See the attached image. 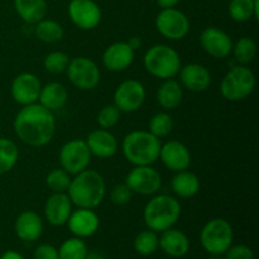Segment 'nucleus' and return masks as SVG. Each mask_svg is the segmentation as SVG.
<instances>
[{"mask_svg":"<svg viewBox=\"0 0 259 259\" xmlns=\"http://www.w3.org/2000/svg\"><path fill=\"white\" fill-rule=\"evenodd\" d=\"M13 128L18 138L27 146L43 147L55 137L56 119L52 111L34 103L18 111Z\"/></svg>","mask_w":259,"mask_h":259,"instance_id":"nucleus-1","label":"nucleus"},{"mask_svg":"<svg viewBox=\"0 0 259 259\" xmlns=\"http://www.w3.org/2000/svg\"><path fill=\"white\" fill-rule=\"evenodd\" d=\"M66 194L76 207L95 209L105 199L106 186L104 177L94 169H85L71 179Z\"/></svg>","mask_w":259,"mask_h":259,"instance_id":"nucleus-2","label":"nucleus"},{"mask_svg":"<svg viewBox=\"0 0 259 259\" xmlns=\"http://www.w3.org/2000/svg\"><path fill=\"white\" fill-rule=\"evenodd\" d=\"M161 139L148 131H132L123 139L121 151L133 166H152L159 158Z\"/></svg>","mask_w":259,"mask_h":259,"instance_id":"nucleus-3","label":"nucleus"},{"mask_svg":"<svg viewBox=\"0 0 259 259\" xmlns=\"http://www.w3.org/2000/svg\"><path fill=\"white\" fill-rule=\"evenodd\" d=\"M181 217V205L179 200L169 195H156L146 204L143 220L147 228L156 233L174 228Z\"/></svg>","mask_w":259,"mask_h":259,"instance_id":"nucleus-4","label":"nucleus"},{"mask_svg":"<svg viewBox=\"0 0 259 259\" xmlns=\"http://www.w3.org/2000/svg\"><path fill=\"white\" fill-rule=\"evenodd\" d=\"M144 68L149 75L161 80H168L179 75L181 58L171 46L154 45L146 51L143 57Z\"/></svg>","mask_w":259,"mask_h":259,"instance_id":"nucleus-5","label":"nucleus"},{"mask_svg":"<svg viewBox=\"0 0 259 259\" xmlns=\"http://www.w3.org/2000/svg\"><path fill=\"white\" fill-rule=\"evenodd\" d=\"M255 89V76L249 67L237 65L230 68L220 83L223 98L229 101H242L252 95Z\"/></svg>","mask_w":259,"mask_h":259,"instance_id":"nucleus-6","label":"nucleus"},{"mask_svg":"<svg viewBox=\"0 0 259 259\" xmlns=\"http://www.w3.org/2000/svg\"><path fill=\"white\" fill-rule=\"evenodd\" d=\"M234 232L228 220L215 218L209 220L200 233V242L205 252L211 255H223L233 244Z\"/></svg>","mask_w":259,"mask_h":259,"instance_id":"nucleus-7","label":"nucleus"},{"mask_svg":"<svg viewBox=\"0 0 259 259\" xmlns=\"http://www.w3.org/2000/svg\"><path fill=\"white\" fill-rule=\"evenodd\" d=\"M61 168L70 175H77L88 169L91 161V153L83 139H71L60 149Z\"/></svg>","mask_w":259,"mask_h":259,"instance_id":"nucleus-8","label":"nucleus"},{"mask_svg":"<svg viewBox=\"0 0 259 259\" xmlns=\"http://www.w3.org/2000/svg\"><path fill=\"white\" fill-rule=\"evenodd\" d=\"M66 73L70 82L80 90H93L100 82V70L96 63L82 56L70 60Z\"/></svg>","mask_w":259,"mask_h":259,"instance_id":"nucleus-9","label":"nucleus"},{"mask_svg":"<svg viewBox=\"0 0 259 259\" xmlns=\"http://www.w3.org/2000/svg\"><path fill=\"white\" fill-rule=\"evenodd\" d=\"M156 28L159 34L169 40H181L190 30L189 18L179 9H162L156 18Z\"/></svg>","mask_w":259,"mask_h":259,"instance_id":"nucleus-10","label":"nucleus"},{"mask_svg":"<svg viewBox=\"0 0 259 259\" xmlns=\"http://www.w3.org/2000/svg\"><path fill=\"white\" fill-rule=\"evenodd\" d=\"M125 184L133 194L151 196L156 195L162 187V176L152 166H134L126 175Z\"/></svg>","mask_w":259,"mask_h":259,"instance_id":"nucleus-11","label":"nucleus"},{"mask_svg":"<svg viewBox=\"0 0 259 259\" xmlns=\"http://www.w3.org/2000/svg\"><path fill=\"white\" fill-rule=\"evenodd\" d=\"M146 99V89L139 81L129 78L123 81L114 91V105L120 113H134L139 110Z\"/></svg>","mask_w":259,"mask_h":259,"instance_id":"nucleus-12","label":"nucleus"},{"mask_svg":"<svg viewBox=\"0 0 259 259\" xmlns=\"http://www.w3.org/2000/svg\"><path fill=\"white\" fill-rule=\"evenodd\" d=\"M68 15L76 27L82 30H91L100 23L101 9L94 0H71Z\"/></svg>","mask_w":259,"mask_h":259,"instance_id":"nucleus-13","label":"nucleus"},{"mask_svg":"<svg viewBox=\"0 0 259 259\" xmlns=\"http://www.w3.org/2000/svg\"><path fill=\"white\" fill-rule=\"evenodd\" d=\"M200 45L211 57L222 60L232 55L233 40L228 33L217 27L205 28L200 35Z\"/></svg>","mask_w":259,"mask_h":259,"instance_id":"nucleus-14","label":"nucleus"},{"mask_svg":"<svg viewBox=\"0 0 259 259\" xmlns=\"http://www.w3.org/2000/svg\"><path fill=\"white\" fill-rule=\"evenodd\" d=\"M42 89L39 78L30 72H23L13 80L10 86L12 98L20 105H30L37 103Z\"/></svg>","mask_w":259,"mask_h":259,"instance_id":"nucleus-15","label":"nucleus"},{"mask_svg":"<svg viewBox=\"0 0 259 259\" xmlns=\"http://www.w3.org/2000/svg\"><path fill=\"white\" fill-rule=\"evenodd\" d=\"M158 159H161L169 171L180 172L189 169L191 164V153L182 142L168 141L161 146Z\"/></svg>","mask_w":259,"mask_h":259,"instance_id":"nucleus-16","label":"nucleus"},{"mask_svg":"<svg viewBox=\"0 0 259 259\" xmlns=\"http://www.w3.org/2000/svg\"><path fill=\"white\" fill-rule=\"evenodd\" d=\"M136 51L128 42H115L105 48L103 53V65L111 72H121L131 67Z\"/></svg>","mask_w":259,"mask_h":259,"instance_id":"nucleus-17","label":"nucleus"},{"mask_svg":"<svg viewBox=\"0 0 259 259\" xmlns=\"http://www.w3.org/2000/svg\"><path fill=\"white\" fill-rule=\"evenodd\" d=\"M66 224L75 237L83 239V238L91 237L98 232L100 219H99L98 214L94 211V209L77 207V210L71 212Z\"/></svg>","mask_w":259,"mask_h":259,"instance_id":"nucleus-18","label":"nucleus"},{"mask_svg":"<svg viewBox=\"0 0 259 259\" xmlns=\"http://www.w3.org/2000/svg\"><path fill=\"white\" fill-rule=\"evenodd\" d=\"M180 85L192 93H201L211 85V73L205 66L199 63H189L181 66L179 71Z\"/></svg>","mask_w":259,"mask_h":259,"instance_id":"nucleus-19","label":"nucleus"},{"mask_svg":"<svg viewBox=\"0 0 259 259\" xmlns=\"http://www.w3.org/2000/svg\"><path fill=\"white\" fill-rule=\"evenodd\" d=\"M72 212V202L66 192H53L45 204V218L48 224L53 227H62L67 223Z\"/></svg>","mask_w":259,"mask_h":259,"instance_id":"nucleus-20","label":"nucleus"},{"mask_svg":"<svg viewBox=\"0 0 259 259\" xmlns=\"http://www.w3.org/2000/svg\"><path fill=\"white\" fill-rule=\"evenodd\" d=\"M91 156L98 158H111L118 151V141L109 129H94L85 139Z\"/></svg>","mask_w":259,"mask_h":259,"instance_id":"nucleus-21","label":"nucleus"},{"mask_svg":"<svg viewBox=\"0 0 259 259\" xmlns=\"http://www.w3.org/2000/svg\"><path fill=\"white\" fill-rule=\"evenodd\" d=\"M14 229L17 237L23 242H35L43 234V219L35 211L27 210L18 215Z\"/></svg>","mask_w":259,"mask_h":259,"instance_id":"nucleus-22","label":"nucleus"},{"mask_svg":"<svg viewBox=\"0 0 259 259\" xmlns=\"http://www.w3.org/2000/svg\"><path fill=\"white\" fill-rule=\"evenodd\" d=\"M159 248L172 258H182L189 253L190 240L184 232L175 228L162 232L159 237Z\"/></svg>","mask_w":259,"mask_h":259,"instance_id":"nucleus-23","label":"nucleus"},{"mask_svg":"<svg viewBox=\"0 0 259 259\" xmlns=\"http://www.w3.org/2000/svg\"><path fill=\"white\" fill-rule=\"evenodd\" d=\"M68 91L65 85L60 82H50L42 86L39 93V104L46 109L53 111L60 110L67 104Z\"/></svg>","mask_w":259,"mask_h":259,"instance_id":"nucleus-24","label":"nucleus"},{"mask_svg":"<svg viewBox=\"0 0 259 259\" xmlns=\"http://www.w3.org/2000/svg\"><path fill=\"white\" fill-rule=\"evenodd\" d=\"M184 99V91L179 81L174 78L163 80V83L157 90V103L164 110H174L179 108Z\"/></svg>","mask_w":259,"mask_h":259,"instance_id":"nucleus-25","label":"nucleus"},{"mask_svg":"<svg viewBox=\"0 0 259 259\" xmlns=\"http://www.w3.org/2000/svg\"><path fill=\"white\" fill-rule=\"evenodd\" d=\"M171 187L175 194L181 199H191L199 192L200 180L194 172L185 169L176 172V175L172 177Z\"/></svg>","mask_w":259,"mask_h":259,"instance_id":"nucleus-26","label":"nucleus"},{"mask_svg":"<svg viewBox=\"0 0 259 259\" xmlns=\"http://www.w3.org/2000/svg\"><path fill=\"white\" fill-rule=\"evenodd\" d=\"M14 8L23 22L28 24H35L47 14L46 0H14Z\"/></svg>","mask_w":259,"mask_h":259,"instance_id":"nucleus-27","label":"nucleus"},{"mask_svg":"<svg viewBox=\"0 0 259 259\" xmlns=\"http://www.w3.org/2000/svg\"><path fill=\"white\" fill-rule=\"evenodd\" d=\"M229 15L235 22H247L259 17V0H230Z\"/></svg>","mask_w":259,"mask_h":259,"instance_id":"nucleus-28","label":"nucleus"},{"mask_svg":"<svg viewBox=\"0 0 259 259\" xmlns=\"http://www.w3.org/2000/svg\"><path fill=\"white\" fill-rule=\"evenodd\" d=\"M34 33L35 37L40 42L48 43V45L60 42L63 38V34H65L62 25L52 19H42L35 23Z\"/></svg>","mask_w":259,"mask_h":259,"instance_id":"nucleus-29","label":"nucleus"},{"mask_svg":"<svg viewBox=\"0 0 259 259\" xmlns=\"http://www.w3.org/2000/svg\"><path fill=\"white\" fill-rule=\"evenodd\" d=\"M257 43L250 37H243L235 43H233L232 53L234 55V60L237 61L238 65L245 66L250 63L257 56Z\"/></svg>","mask_w":259,"mask_h":259,"instance_id":"nucleus-30","label":"nucleus"},{"mask_svg":"<svg viewBox=\"0 0 259 259\" xmlns=\"http://www.w3.org/2000/svg\"><path fill=\"white\" fill-rule=\"evenodd\" d=\"M134 250L143 257H148L157 252L159 248V238L156 232L151 229L142 230L137 234L133 242Z\"/></svg>","mask_w":259,"mask_h":259,"instance_id":"nucleus-31","label":"nucleus"},{"mask_svg":"<svg viewBox=\"0 0 259 259\" xmlns=\"http://www.w3.org/2000/svg\"><path fill=\"white\" fill-rule=\"evenodd\" d=\"M19 158L17 144L8 138H0V175H5L14 168Z\"/></svg>","mask_w":259,"mask_h":259,"instance_id":"nucleus-32","label":"nucleus"},{"mask_svg":"<svg viewBox=\"0 0 259 259\" xmlns=\"http://www.w3.org/2000/svg\"><path fill=\"white\" fill-rule=\"evenodd\" d=\"M57 250L60 259H85L89 253L86 243L77 237L66 239Z\"/></svg>","mask_w":259,"mask_h":259,"instance_id":"nucleus-33","label":"nucleus"},{"mask_svg":"<svg viewBox=\"0 0 259 259\" xmlns=\"http://www.w3.org/2000/svg\"><path fill=\"white\" fill-rule=\"evenodd\" d=\"M174 119L168 113H157L151 118L148 124V132L158 139L169 136L174 131Z\"/></svg>","mask_w":259,"mask_h":259,"instance_id":"nucleus-34","label":"nucleus"},{"mask_svg":"<svg viewBox=\"0 0 259 259\" xmlns=\"http://www.w3.org/2000/svg\"><path fill=\"white\" fill-rule=\"evenodd\" d=\"M68 63H70V57L67 53L61 52V51H53L45 57L43 67L48 73L60 75V73L66 72Z\"/></svg>","mask_w":259,"mask_h":259,"instance_id":"nucleus-35","label":"nucleus"},{"mask_svg":"<svg viewBox=\"0 0 259 259\" xmlns=\"http://www.w3.org/2000/svg\"><path fill=\"white\" fill-rule=\"evenodd\" d=\"M71 184V175L62 168H55L46 176V185L52 192H67Z\"/></svg>","mask_w":259,"mask_h":259,"instance_id":"nucleus-36","label":"nucleus"},{"mask_svg":"<svg viewBox=\"0 0 259 259\" xmlns=\"http://www.w3.org/2000/svg\"><path fill=\"white\" fill-rule=\"evenodd\" d=\"M120 110L116 108L114 104L111 105H105L99 110L96 121L98 125L103 129H110L115 126L120 120Z\"/></svg>","mask_w":259,"mask_h":259,"instance_id":"nucleus-37","label":"nucleus"},{"mask_svg":"<svg viewBox=\"0 0 259 259\" xmlns=\"http://www.w3.org/2000/svg\"><path fill=\"white\" fill-rule=\"evenodd\" d=\"M133 196V191L128 187V185L124 184L115 185L110 190V200L114 205H125L128 204Z\"/></svg>","mask_w":259,"mask_h":259,"instance_id":"nucleus-38","label":"nucleus"},{"mask_svg":"<svg viewBox=\"0 0 259 259\" xmlns=\"http://www.w3.org/2000/svg\"><path fill=\"white\" fill-rule=\"evenodd\" d=\"M225 259H254V252L248 245H233L224 253Z\"/></svg>","mask_w":259,"mask_h":259,"instance_id":"nucleus-39","label":"nucleus"},{"mask_svg":"<svg viewBox=\"0 0 259 259\" xmlns=\"http://www.w3.org/2000/svg\"><path fill=\"white\" fill-rule=\"evenodd\" d=\"M34 259H60L57 248L52 244H40L34 250Z\"/></svg>","mask_w":259,"mask_h":259,"instance_id":"nucleus-40","label":"nucleus"},{"mask_svg":"<svg viewBox=\"0 0 259 259\" xmlns=\"http://www.w3.org/2000/svg\"><path fill=\"white\" fill-rule=\"evenodd\" d=\"M0 259H24V257L15 250H7L5 253H3Z\"/></svg>","mask_w":259,"mask_h":259,"instance_id":"nucleus-41","label":"nucleus"},{"mask_svg":"<svg viewBox=\"0 0 259 259\" xmlns=\"http://www.w3.org/2000/svg\"><path fill=\"white\" fill-rule=\"evenodd\" d=\"M180 0H157L159 7L162 9H167V8H175L177 4H179Z\"/></svg>","mask_w":259,"mask_h":259,"instance_id":"nucleus-42","label":"nucleus"},{"mask_svg":"<svg viewBox=\"0 0 259 259\" xmlns=\"http://www.w3.org/2000/svg\"><path fill=\"white\" fill-rule=\"evenodd\" d=\"M128 43H129V46H131V47L133 48L134 51H136L137 48H139V47H141V45H142V40H141V38H139V37H132L131 39L128 40Z\"/></svg>","mask_w":259,"mask_h":259,"instance_id":"nucleus-43","label":"nucleus"},{"mask_svg":"<svg viewBox=\"0 0 259 259\" xmlns=\"http://www.w3.org/2000/svg\"><path fill=\"white\" fill-rule=\"evenodd\" d=\"M85 259H105L100 253H96V252H89L88 255H86Z\"/></svg>","mask_w":259,"mask_h":259,"instance_id":"nucleus-44","label":"nucleus"},{"mask_svg":"<svg viewBox=\"0 0 259 259\" xmlns=\"http://www.w3.org/2000/svg\"><path fill=\"white\" fill-rule=\"evenodd\" d=\"M220 257H222V255H219V257H218V259H222ZM211 259H212V258H211Z\"/></svg>","mask_w":259,"mask_h":259,"instance_id":"nucleus-45","label":"nucleus"}]
</instances>
